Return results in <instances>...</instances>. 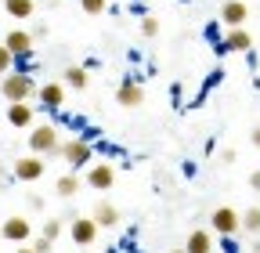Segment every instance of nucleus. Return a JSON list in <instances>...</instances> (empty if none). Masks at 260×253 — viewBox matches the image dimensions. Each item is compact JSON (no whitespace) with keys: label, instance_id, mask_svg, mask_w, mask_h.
<instances>
[{"label":"nucleus","instance_id":"obj_3","mask_svg":"<svg viewBox=\"0 0 260 253\" xmlns=\"http://www.w3.org/2000/svg\"><path fill=\"white\" fill-rule=\"evenodd\" d=\"M32 90H37V87H32L29 73H11V76L0 80V94H4L8 102H25Z\"/></svg>","mask_w":260,"mask_h":253},{"label":"nucleus","instance_id":"obj_10","mask_svg":"<svg viewBox=\"0 0 260 253\" xmlns=\"http://www.w3.org/2000/svg\"><path fill=\"white\" fill-rule=\"evenodd\" d=\"M249 47H253V37L246 33L242 25L228 29V33H224V44H220V51H249Z\"/></svg>","mask_w":260,"mask_h":253},{"label":"nucleus","instance_id":"obj_21","mask_svg":"<svg viewBox=\"0 0 260 253\" xmlns=\"http://www.w3.org/2000/svg\"><path fill=\"white\" fill-rule=\"evenodd\" d=\"M58 235H61V220H47V225H44V239L54 242Z\"/></svg>","mask_w":260,"mask_h":253},{"label":"nucleus","instance_id":"obj_23","mask_svg":"<svg viewBox=\"0 0 260 253\" xmlns=\"http://www.w3.org/2000/svg\"><path fill=\"white\" fill-rule=\"evenodd\" d=\"M80 4H83L87 15H102L105 11V0H80Z\"/></svg>","mask_w":260,"mask_h":253},{"label":"nucleus","instance_id":"obj_5","mask_svg":"<svg viewBox=\"0 0 260 253\" xmlns=\"http://www.w3.org/2000/svg\"><path fill=\"white\" fill-rule=\"evenodd\" d=\"M98 232H102V228H98L90 217H76V220H73V228H69L73 242H80V246H90V242L98 239Z\"/></svg>","mask_w":260,"mask_h":253},{"label":"nucleus","instance_id":"obj_6","mask_svg":"<svg viewBox=\"0 0 260 253\" xmlns=\"http://www.w3.org/2000/svg\"><path fill=\"white\" fill-rule=\"evenodd\" d=\"M246 15H249L246 0H228V4L220 8V22H224L228 29H235V25H246Z\"/></svg>","mask_w":260,"mask_h":253},{"label":"nucleus","instance_id":"obj_25","mask_svg":"<svg viewBox=\"0 0 260 253\" xmlns=\"http://www.w3.org/2000/svg\"><path fill=\"white\" fill-rule=\"evenodd\" d=\"M32 253H51V242H47V239L40 235L37 242H32Z\"/></svg>","mask_w":260,"mask_h":253},{"label":"nucleus","instance_id":"obj_20","mask_svg":"<svg viewBox=\"0 0 260 253\" xmlns=\"http://www.w3.org/2000/svg\"><path fill=\"white\" fill-rule=\"evenodd\" d=\"M242 228H246V235H260V206H249L242 213Z\"/></svg>","mask_w":260,"mask_h":253},{"label":"nucleus","instance_id":"obj_19","mask_svg":"<svg viewBox=\"0 0 260 253\" xmlns=\"http://www.w3.org/2000/svg\"><path fill=\"white\" fill-rule=\"evenodd\" d=\"M4 8L11 18H29L32 15V0H4Z\"/></svg>","mask_w":260,"mask_h":253},{"label":"nucleus","instance_id":"obj_2","mask_svg":"<svg viewBox=\"0 0 260 253\" xmlns=\"http://www.w3.org/2000/svg\"><path fill=\"white\" fill-rule=\"evenodd\" d=\"M29 152H32V155H51V152H61V145H58V131H54L51 123L32 126V134H29Z\"/></svg>","mask_w":260,"mask_h":253},{"label":"nucleus","instance_id":"obj_12","mask_svg":"<svg viewBox=\"0 0 260 253\" xmlns=\"http://www.w3.org/2000/svg\"><path fill=\"white\" fill-rule=\"evenodd\" d=\"M29 220L25 217H8L4 220V228H0V235H4V239H11V242H22V239H29Z\"/></svg>","mask_w":260,"mask_h":253},{"label":"nucleus","instance_id":"obj_22","mask_svg":"<svg viewBox=\"0 0 260 253\" xmlns=\"http://www.w3.org/2000/svg\"><path fill=\"white\" fill-rule=\"evenodd\" d=\"M141 33H145V37H155V33H159V22H155L152 15H145V18H141Z\"/></svg>","mask_w":260,"mask_h":253},{"label":"nucleus","instance_id":"obj_30","mask_svg":"<svg viewBox=\"0 0 260 253\" xmlns=\"http://www.w3.org/2000/svg\"><path fill=\"white\" fill-rule=\"evenodd\" d=\"M0 174H4V167H0Z\"/></svg>","mask_w":260,"mask_h":253},{"label":"nucleus","instance_id":"obj_4","mask_svg":"<svg viewBox=\"0 0 260 253\" xmlns=\"http://www.w3.org/2000/svg\"><path fill=\"white\" fill-rule=\"evenodd\" d=\"M61 155L69 160V167L76 170V167H87L90 163V155H94V148H90V141H83V138H76V141H69L61 148Z\"/></svg>","mask_w":260,"mask_h":253},{"label":"nucleus","instance_id":"obj_11","mask_svg":"<svg viewBox=\"0 0 260 253\" xmlns=\"http://www.w3.org/2000/svg\"><path fill=\"white\" fill-rule=\"evenodd\" d=\"M4 47L11 51V58H22V54L32 51V33H25V29H15V33H8Z\"/></svg>","mask_w":260,"mask_h":253},{"label":"nucleus","instance_id":"obj_7","mask_svg":"<svg viewBox=\"0 0 260 253\" xmlns=\"http://www.w3.org/2000/svg\"><path fill=\"white\" fill-rule=\"evenodd\" d=\"M15 177H22V181H40V177H44V160H40V155H22V160L15 163Z\"/></svg>","mask_w":260,"mask_h":253},{"label":"nucleus","instance_id":"obj_14","mask_svg":"<svg viewBox=\"0 0 260 253\" xmlns=\"http://www.w3.org/2000/svg\"><path fill=\"white\" fill-rule=\"evenodd\" d=\"M37 94H40V105H44V109H58V105L65 102V90H61V83H44Z\"/></svg>","mask_w":260,"mask_h":253},{"label":"nucleus","instance_id":"obj_9","mask_svg":"<svg viewBox=\"0 0 260 253\" xmlns=\"http://www.w3.org/2000/svg\"><path fill=\"white\" fill-rule=\"evenodd\" d=\"M112 181H116V170H112L109 163H94V167H90V174H87V184H90V188H98V192L112 188Z\"/></svg>","mask_w":260,"mask_h":253},{"label":"nucleus","instance_id":"obj_24","mask_svg":"<svg viewBox=\"0 0 260 253\" xmlns=\"http://www.w3.org/2000/svg\"><path fill=\"white\" fill-rule=\"evenodd\" d=\"M11 61H15V58H11V51L0 44V73H8V69H11Z\"/></svg>","mask_w":260,"mask_h":253},{"label":"nucleus","instance_id":"obj_16","mask_svg":"<svg viewBox=\"0 0 260 253\" xmlns=\"http://www.w3.org/2000/svg\"><path fill=\"white\" fill-rule=\"evenodd\" d=\"M8 123H11V126H29V123H32V109H29L25 102H11V109H8Z\"/></svg>","mask_w":260,"mask_h":253},{"label":"nucleus","instance_id":"obj_8","mask_svg":"<svg viewBox=\"0 0 260 253\" xmlns=\"http://www.w3.org/2000/svg\"><path fill=\"white\" fill-rule=\"evenodd\" d=\"M116 102H119L123 109H138V105L145 102V90H141V83H134V80H123V83H119V94H116Z\"/></svg>","mask_w":260,"mask_h":253},{"label":"nucleus","instance_id":"obj_17","mask_svg":"<svg viewBox=\"0 0 260 253\" xmlns=\"http://www.w3.org/2000/svg\"><path fill=\"white\" fill-rule=\"evenodd\" d=\"M65 83L73 90H87V66H69L65 69Z\"/></svg>","mask_w":260,"mask_h":253},{"label":"nucleus","instance_id":"obj_1","mask_svg":"<svg viewBox=\"0 0 260 253\" xmlns=\"http://www.w3.org/2000/svg\"><path fill=\"white\" fill-rule=\"evenodd\" d=\"M210 225H213L217 239H235V235L242 232V213L232 210V206H217L213 217H210Z\"/></svg>","mask_w":260,"mask_h":253},{"label":"nucleus","instance_id":"obj_26","mask_svg":"<svg viewBox=\"0 0 260 253\" xmlns=\"http://www.w3.org/2000/svg\"><path fill=\"white\" fill-rule=\"evenodd\" d=\"M249 188H253V192H260V170H256V174L249 177Z\"/></svg>","mask_w":260,"mask_h":253},{"label":"nucleus","instance_id":"obj_29","mask_svg":"<svg viewBox=\"0 0 260 253\" xmlns=\"http://www.w3.org/2000/svg\"><path fill=\"white\" fill-rule=\"evenodd\" d=\"M174 253H184V249H174Z\"/></svg>","mask_w":260,"mask_h":253},{"label":"nucleus","instance_id":"obj_27","mask_svg":"<svg viewBox=\"0 0 260 253\" xmlns=\"http://www.w3.org/2000/svg\"><path fill=\"white\" fill-rule=\"evenodd\" d=\"M249 141H253V145L260 148V126H256V131H253V134H249Z\"/></svg>","mask_w":260,"mask_h":253},{"label":"nucleus","instance_id":"obj_13","mask_svg":"<svg viewBox=\"0 0 260 253\" xmlns=\"http://www.w3.org/2000/svg\"><path fill=\"white\" fill-rule=\"evenodd\" d=\"M90 220H94L98 228H116V225H119V210H116L112 203H98L94 213H90Z\"/></svg>","mask_w":260,"mask_h":253},{"label":"nucleus","instance_id":"obj_15","mask_svg":"<svg viewBox=\"0 0 260 253\" xmlns=\"http://www.w3.org/2000/svg\"><path fill=\"white\" fill-rule=\"evenodd\" d=\"M184 253H213V235L210 232H191L188 235V246H184Z\"/></svg>","mask_w":260,"mask_h":253},{"label":"nucleus","instance_id":"obj_18","mask_svg":"<svg viewBox=\"0 0 260 253\" xmlns=\"http://www.w3.org/2000/svg\"><path fill=\"white\" fill-rule=\"evenodd\" d=\"M54 192H58L61 199H73V196L80 192V177H73V174H69V177H58V184H54Z\"/></svg>","mask_w":260,"mask_h":253},{"label":"nucleus","instance_id":"obj_28","mask_svg":"<svg viewBox=\"0 0 260 253\" xmlns=\"http://www.w3.org/2000/svg\"><path fill=\"white\" fill-rule=\"evenodd\" d=\"M18 253H32V249H18Z\"/></svg>","mask_w":260,"mask_h":253}]
</instances>
